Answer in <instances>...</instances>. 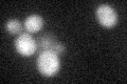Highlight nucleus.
I'll use <instances>...</instances> for the list:
<instances>
[{
    "label": "nucleus",
    "instance_id": "4",
    "mask_svg": "<svg viewBox=\"0 0 127 84\" xmlns=\"http://www.w3.org/2000/svg\"><path fill=\"white\" fill-rule=\"evenodd\" d=\"M38 46L42 50H50L53 51L57 56H61L65 53L66 47L64 44L59 43L55 36L52 34H46L38 39Z\"/></svg>",
    "mask_w": 127,
    "mask_h": 84
},
{
    "label": "nucleus",
    "instance_id": "3",
    "mask_svg": "<svg viewBox=\"0 0 127 84\" xmlns=\"http://www.w3.org/2000/svg\"><path fill=\"white\" fill-rule=\"evenodd\" d=\"M15 47H16V50L21 56L29 57V56H32L36 51L37 43L30 34L22 33L16 38Z\"/></svg>",
    "mask_w": 127,
    "mask_h": 84
},
{
    "label": "nucleus",
    "instance_id": "6",
    "mask_svg": "<svg viewBox=\"0 0 127 84\" xmlns=\"http://www.w3.org/2000/svg\"><path fill=\"white\" fill-rule=\"evenodd\" d=\"M5 29L12 35H18V34L20 35V34H22L21 33L22 25H21L20 21H18V20H16V19L9 20V21L6 22V24H5Z\"/></svg>",
    "mask_w": 127,
    "mask_h": 84
},
{
    "label": "nucleus",
    "instance_id": "1",
    "mask_svg": "<svg viewBox=\"0 0 127 84\" xmlns=\"http://www.w3.org/2000/svg\"><path fill=\"white\" fill-rule=\"evenodd\" d=\"M36 65L39 73L45 77H53L58 73L61 62L58 56L55 53L50 50H42L38 55Z\"/></svg>",
    "mask_w": 127,
    "mask_h": 84
},
{
    "label": "nucleus",
    "instance_id": "2",
    "mask_svg": "<svg viewBox=\"0 0 127 84\" xmlns=\"http://www.w3.org/2000/svg\"><path fill=\"white\" fill-rule=\"evenodd\" d=\"M95 16L98 23L107 29L116 26L118 23V14L112 6L108 4H101L97 6Z\"/></svg>",
    "mask_w": 127,
    "mask_h": 84
},
{
    "label": "nucleus",
    "instance_id": "5",
    "mask_svg": "<svg viewBox=\"0 0 127 84\" xmlns=\"http://www.w3.org/2000/svg\"><path fill=\"white\" fill-rule=\"evenodd\" d=\"M25 29L28 31V33H37L43 26V19L40 15H30L25 20Z\"/></svg>",
    "mask_w": 127,
    "mask_h": 84
}]
</instances>
